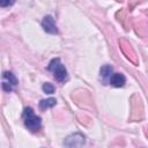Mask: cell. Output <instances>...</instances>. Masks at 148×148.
I'll return each mask as SVG.
<instances>
[{
    "mask_svg": "<svg viewBox=\"0 0 148 148\" xmlns=\"http://www.w3.org/2000/svg\"><path fill=\"white\" fill-rule=\"evenodd\" d=\"M112 72H113V68H112V66H111V65H104V66H102V67H101V69H99L101 76H102L104 80H106V79H109V80H110L111 75L113 74Z\"/></svg>",
    "mask_w": 148,
    "mask_h": 148,
    "instance_id": "8992f818",
    "label": "cell"
},
{
    "mask_svg": "<svg viewBox=\"0 0 148 148\" xmlns=\"http://www.w3.org/2000/svg\"><path fill=\"white\" fill-rule=\"evenodd\" d=\"M43 91L45 92V94H53L54 92V86L52 84V83H50V82H45L44 84H43Z\"/></svg>",
    "mask_w": 148,
    "mask_h": 148,
    "instance_id": "9c48e42d",
    "label": "cell"
},
{
    "mask_svg": "<svg viewBox=\"0 0 148 148\" xmlns=\"http://www.w3.org/2000/svg\"><path fill=\"white\" fill-rule=\"evenodd\" d=\"M109 83L116 88H120L126 83V77L121 73H113L109 80Z\"/></svg>",
    "mask_w": 148,
    "mask_h": 148,
    "instance_id": "5b68a950",
    "label": "cell"
},
{
    "mask_svg": "<svg viewBox=\"0 0 148 148\" xmlns=\"http://www.w3.org/2000/svg\"><path fill=\"white\" fill-rule=\"evenodd\" d=\"M22 117H23L24 125H25V127L29 131H31V132H38L40 130V127H42V119H40V117H38V116L35 114L32 108L27 106L24 109V111H23Z\"/></svg>",
    "mask_w": 148,
    "mask_h": 148,
    "instance_id": "6da1fadb",
    "label": "cell"
},
{
    "mask_svg": "<svg viewBox=\"0 0 148 148\" xmlns=\"http://www.w3.org/2000/svg\"><path fill=\"white\" fill-rule=\"evenodd\" d=\"M42 27H43L44 31H46L47 34H58L57 24L54 22V18L51 15L44 16V18L42 21Z\"/></svg>",
    "mask_w": 148,
    "mask_h": 148,
    "instance_id": "277c9868",
    "label": "cell"
},
{
    "mask_svg": "<svg viewBox=\"0 0 148 148\" xmlns=\"http://www.w3.org/2000/svg\"><path fill=\"white\" fill-rule=\"evenodd\" d=\"M57 104V101L56 98H46V99H42L39 102V109L42 110H45V109H49V108H53L54 105Z\"/></svg>",
    "mask_w": 148,
    "mask_h": 148,
    "instance_id": "ba28073f",
    "label": "cell"
},
{
    "mask_svg": "<svg viewBox=\"0 0 148 148\" xmlns=\"http://www.w3.org/2000/svg\"><path fill=\"white\" fill-rule=\"evenodd\" d=\"M47 71L52 72L54 79L58 82H64L67 79V69L59 58H53L47 66Z\"/></svg>",
    "mask_w": 148,
    "mask_h": 148,
    "instance_id": "7a4b0ae2",
    "label": "cell"
},
{
    "mask_svg": "<svg viewBox=\"0 0 148 148\" xmlns=\"http://www.w3.org/2000/svg\"><path fill=\"white\" fill-rule=\"evenodd\" d=\"M14 3V1H7V2H0V6L1 7H5V6H9V5H13Z\"/></svg>",
    "mask_w": 148,
    "mask_h": 148,
    "instance_id": "30bf717a",
    "label": "cell"
},
{
    "mask_svg": "<svg viewBox=\"0 0 148 148\" xmlns=\"http://www.w3.org/2000/svg\"><path fill=\"white\" fill-rule=\"evenodd\" d=\"M84 143H86L84 135L79 133V132H76L74 134H71L64 141V145L67 148H82Z\"/></svg>",
    "mask_w": 148,
    "mask_h": 148,
    "instance_id": "3957f363",
    "label": "cell"
},
{
    "mask_svg": "<svg viewBox=\"0 0 148 148\" xmlns=\"http://www.w3.org/2000/svg\"><path fill=\"white\" fill-rule=\"evenodd\" d=\"M2 80L5 81V82H8V83H10L12 86H16L18 82H17V79H16V76L12 73V72H3V74H2Z\"/></svg>",
    "mask_w": 148,
    "mask_h": 148,
    "instance_id": "52a82bcc",
    "label": "cell"
}]
</instances>
